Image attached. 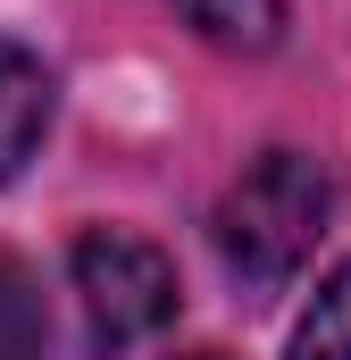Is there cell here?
Masks as SVG:
<instances>
[{
	"label": "cell",
	"mask_w": 351,
	"mask_h": 360,
	"mask_svg": "<svg viewBox=\"0 0 351 360\" xmlns=\"http://www.w3.org/2000/svg\"><path fill=\"white\" fill-rule=\"evenodd\" d=\"M326 218H335V176H326V160H310V151H260L243 176L226 184L209 235H218L226 276H243L251 293H276V285H293L301 260L318 252Z\"/></svg>",
	"instance_id": "obj_1"
},
{
	"label": "cell",
	"mask_w": 351,
	"mask_h": 360,
	"mask_svg": "<svg viewBox=\"0 0 351 360\" xmlns=\"http://www.w3.org/2000/svg\"><path fill=\"white\" fill-rule=\"evenodd\" d=\"M67 269H76V302H84V335L100 352H126V344L159 335L176 319V269H168V252L143 243V235L92 226Z\"/></svg>",
	"instance_id": "obj_2"
},
{
	"label": "cell",
	"mask_w": 351,
	"mask_h": 360,
	"mask_svg": "<svg viewBox=\"0 0 351 360\" xmlns=\"http://www.w3.org/2000/svg\"><path fill=\"white\" fill-rule=\"evenodd\" d=\"M42 134H51V68L0 34V184L42 151Z\"/></svg>",
	"instance_id": "obj_3"
},
{
	"label": "cell",
	"mask_w": 351,
	"mask_h": 360,
	"mask_svg": "<svg viewBox=\"0 0 351 360\" xmlns=\"http://www.w3.org/2000/svg\"><path fill=\"white\" fill-rule=\"evenodd\" d=\"M168 8L226 51H276V34H284V0H168Z\"/></svg>",
	"instance_id": "obj_4"
},
{
	"label": "cell",
	"mask_w": 351,
	"mask_h": 360,
	"mask_svg": "<svg viewBox=\"0 0 351 360\" xmlns=\"http://www.w3.org/2000/svg\"><path fill=\"white\" fill-rule=\"evenodd\" d=\"M51 352V310H42V285L25 260L0 252V360H42Z\"/></svg>",
	"instance_id": "obj_5"
},
{
	"label": "cell",
	"mask_w": 351,
	"mask_h": 360,
	"mask_svg": "<svg viewBox=\"0 0 351 360\" xmlns=\"http://www.w3.org/2000/svg\"><path fill=\"white\" fill-rule=\"evenodd\" d=\"M293 360H351V260L310 293V319L293 327Z\"/></svg>",
	"instance_id": "obj_6"
},
{
	"label": "cell",
	"mask_w": 351,
	"mask_h": 360,
	"mask_svg": "<svg viewBox=\"0 0 351 360\" xmlns=\"http://www.w3.org/2000/svg\"><path fill=\"white\" fill-rule=\"evenodd\" d=\"M184 360H226V352H184Z\"/></svg>",
	"instance_id": "obj_7"
}]
</instances>
